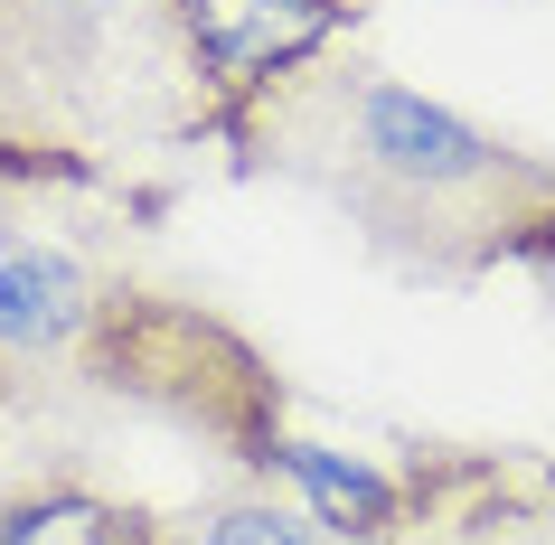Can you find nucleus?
Segmentation results:
<instances>
[{
  "mask_svg": "<svg viewBox=\"0 0 555 545\" xmlns=\"http://www.w3.org/2000/svg\"><path fill=\"white\" fill-rule=\"evenodd\" d=\"M76 386L122 395L142 414H160V424L198 432L207 452H227L245 480H273V452L293 442V386H283V367L235 320H217L207 301L151 283V273H132L114 291V311L94 320L86 358H76Z\"/></svg>",
  "mask_w": 555,
  "mask_h": 545,
  "instance_id": "7ed1b4c3",
  "label": "nucleus"
},
{
  "mask_svg": "<svg viewBox=\"0 0 555 545\" xmlns=\"http://www.w3.org/2000/svg\"><path fill=\"white\" fill-rule=\"evenodd\" d=\"M207 151V76L179 0H0V170H57L170 217Z\"/></svg>",
  "mask_w": 555,
  "mask_h": 545,
  "instance_id": "f03ea898",
  "label": "nucleus"
},
{
  "mask_svg": "<svg viewBox=\"0 0 555 545\" xmlns=\"http://www.w3.org/2000/svg\"><path fill=\"white\" fill-rule=\"evenodd\" d=\"M160 517L170 508L122 498V489H104L76 460L0 480V545H160Z\"/></svg>",
  "mask_w": 555,
  "mask_h": 545,
  "instance_id": "0eeeda50",
  "label": "nucleus"
},
{
  "mask_svg": "<svg viewBox=\"0 0 555 545\" xmlns=\"http://www.w3.org/2000/svg\"><path fill=\"white\" fill-rule=\"evenodd\" d=\"M396 545H555V460L527 452H414Z\"/></svg>",
  "mask_w": 555,
  "mask_h": 545,
  "instance_id": "423d86ee",
  "label": "nucleus"
},
{
  "mask_svg": "<svg viewBox=\"0 0 555 545\" xmlns=\"http://www.w3.org/2000/svg\"><path fill=\"white\" fill-rule=\"evenodd\" d=\"M20 395H29V376H20V367H10V358H0V414H10V404H20Z\"/></svg>",
  "mask_w": 555,
  "mask_h": 545,
  "instance_id": "9d476101",
  "label": "nucleus"
},
{
  "mask_svg": "<svg viewBox=\"0 0 555 545\" xmlns=\"http://www.w3.org/2000/svg\"><path fill=\"white\" fill-rule=\"evenodd\" d=\"M255 170L311 179L386 263L462 291L499 263H555V160L367 57H321L255 132Z\"/></svg>",
  "mask_w": 555,
  "mask_h": 545,
  "instance_id": "f257e3e1",
  "label": "nucleus"
},
{
  "mask_svg": "<svg viewBox=\"0 0 555 545\" xmlns=\"http://www.w3.org/2000/svg\"><path fill=\"white\" fill-rule=\"evenodd\" d=\"M142 198L57 170H0V358L20 376H76L94 320L132 283Z\"/></svg>",
  "mask_w": 555,
  "mask_h": 545,
  "instance_id": "20e7f679",
  "label": "nucleus"
},
{
  "mask_svg": "<svg viewBox=\"0 0 555 545\" xmlns=\"http://www.w3.org/2000/svg\"><path fill=\"white\" fill-rule=\"evenodd\" d=\"M273 480L301 489V508L321 517L330 536L349 545H396L405 536V470H386V460H358V452H321V442H283L273 452Z\"/></svg>",
  "mask_w": 555,
  "mask_h": 545,
  "instance_id": "6e6552de",
  "label": "nucleus"
},
{
  "mask_svg": "<svg viewBox=\"0 0 555 545\" xmlns=\"http://www.w3.org/2000/svg\"><path fill=\"white\" fill-rule=\"evenodd\" d=\"M160 545H349V536H330L311 508H293L263 480H245V489H217V498L170 508L160 517Z\"/></svg>",
  "mask_w": 555,
  "mask_h": 545,
  "instance_id": "1a4fd4ad",
  "label": "nucleus"
},
{
  "mask_svg": "<svg viewBox=\"0 0 555 545\" xmlns=\"http://www.w3.org/2000/svg\"><path fill=\"white\" fill-rule=\"evenodd\" d=\"M367 10L377 0H179L198 76H207V151H227L235 170H255L263 114L321 57H339Z\"/></svg>",
  "mask_w": 555,
  "mask_h": 545,
  "instance_id": "39448f33",
  "label": "nucleus"
}]
</instances>
